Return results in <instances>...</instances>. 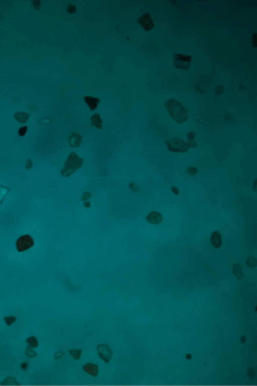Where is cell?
<instances>
[{
    "label": "cell",
    "instance_id": "1",
    "mask_svg": "<svg viewBox=\"0 0 257 386\" xmlns=\"http://www.w3.org/2000/svg\"><path fill=\"white\" fill-rule=\"evenodd\" d=\"M165 107L168 110L170 117L179 123H185L188 119L187 110L183 105L175 99H169L165 103Z\"/></svg>",
    "mask_w": 257,
    "mask_h": 386
},
{
    "label": "cell",
    "instance_id": "2",
    "mask_svg": "<svg viewBox=\"0 0 257 386\" xmlns=\"http://www.w3.org/2000/svg\"><path fill=\"white\" fill-rule=\"evenodd\" d=\"M82 164H83V160L75 152H71L67 156L65 164L62 167L61 175L65 178L71 176L77 169H79L82 166Z\"/></svg>",
    "mask_w": 257,
    "mask_h": 386
},
{
    "label": "cell",
    "instance_id": "3",
    "mask_svg": "<svg viewBox=\"0 0 257 386\" xmlns=\"http://www.w3.org/2000/svg\"><path fill=\"white\" fill-rule=\"evenodd\" d=\"M167 147L168 148L169 151H175V152H184L189 150L187 142L183 141L182 139L178 138H173L168 139L167 141Z\"/></svg>",
    "mask_w": 257,
    "mask_h": 386
},
{
    "label": "cell",
    "instance_id": "4",
    "mask_svg": "<svg viewBox=\"0 0 257 386\" xmlns=\"http://www.w3.org/2000/svg\"><path fill=\"white\" fill-rule=\"evenodd\" d=\"M96 353L98 357L105 363H108L112 359V351L106 343H100L96 346Z\"/></svg>",
    "mask_w": 257,
    "mask_h": 386
},
{
    "label": "cell",
    "instance_id": "5",
    "mask_svg": "<svg viewBox=\"0 0 257 386\" xmlns=\"http://www.w3.org/2000/svg\"><path fill=\"white\" fill-rule=\"evenodd\" d=\"M173 64L177 68L180 69H188L191 64V57L184 55V54H179L176 53L174 55V61Z\"/></svg>",
    "mask_w": 257,
    "mask_h": 386
},
{
    "label": "cell",
    "instance_id": "6",
    "mask_svg": "<svg viewBox=\"0 0 257 386\" xmlns=\"http://www.w3.org/2000/svg\"><path fill=\"white\" fill-rule=\"evenodd\" d=\"M16 245H17L16 246L17 250L19 251V252L26 251V250H28L29 248L32 247V245H33V239L29 236H24V237L20 238L19 239L17 240Z\"/></svg>",
    "mask_w": 257,
    "mask_h": 386
},
{
    "label": "cell",
    "instance_id": "7",
    "mask_svg": "<svg viewBox=\"0 0 257 386\" xmlns=\"http://www.w3.org/2000/svg\"><path fill=\"white\" fill-rule=\"evenodd\" d=\"M147 222L152 224H159L163 221V215L158 211H151L147 215Z\"/></svg>",
    "mask_w": 257,
    "mask_h": 386
},
{
    "label": "cell",
    "instance_id": "8",
    "mask_svg": "<svg viewBox=\"0 0 257 386\" xmlns=\"http://www.w3.org/2000/svg\"><path fill=\"white\" fill-rule=\"evenodd\" d=\"M67 141H68V144H69L70 147L77 148V147H79L81 144L82 138H81V136H80L79 133L73 132V133L70 134V136L68 137Z\"/></svg>",
    "mask_w": 257,
    "mask_h": 386
},
{
    "label": "cell",
    "instance_id": "9",
    "mask_svg": "<svg viewBox=\"0 0 257 386\" xmlns=\"http://www.w3.org/2000/svg\"><path fill=\"white\" fill-rule=\"evenodd\" d=\"M210 242H212V244L214 248L218 249L222 246V237L218 231H214L212 233V237H210Z\"/></svg>",
    "mask_w": 257,
    "mask_h": 386
},
{
    "label": "cell",
    "instance_id": "10",
    "mask_svg": "<svg viewBox=\"0 0 257 386\" xmlns=\"http://www.w3.org/2000/svg\"><path fill=\"white\" fill-rule=\"evenodd\" d=\"M29 117H30V115L28 113L24 112V111H17L14 114V119L17 122H19V123H25V122H27V121H28V119H29Z\"/></svg>",
    "mask_w": 257,
    "mask_h": 386
},
{
    "label": "cell",
    "instance_id": "11",
    "mask_svg": "<svg viewBox=\"0 0 257 386\" xmlns=\"http://www.w3.org/2000/svg\"><path fill=\"white\" fill-rule=\"evenodd\" d=\"M84 100H85V102L87 103V105L89 106V107H90L91 110H95L96 107L98 106L99 100L97 99V98L92 97V96H85Z\"/></svg>",
    "mask_w": 257,
    "mask_h": 386
},
{
    "label": "cell",
    "instance_id": "12",
    "mask_svg": "<svg viewBox=\"0 0 257 386\" xmlns=\"http://www.w3.org/2000/svg\"><path fill=\"white\" fill-rule=\"evenodd\" d=\"M25 342H26L27 346H28L29 348H32V349L36 348L39 346V339L36 338V337H35V336H30L28 338H26Z\"/></svg>",
    "mask_w": 257,
    "mask_h": 386
},
{
    "label": "cell",
    "instance_id": "13",
    "mask_svg": "<svg viewBox=\"0 0 257 386\" xmlns=\"http://www.w3.org/2000/svg\"><path fill=\"white\" fill-rule=\"evenodd\" d=\"M233 273L234 275L237 278V279L241 280L243 278V272H242V267L240 265L238 264H235L233 266Z\"/></svg>",
    "mask_w": 257,
    "mask_h": 386
},
{
    "label": "cell",
    "instance_id": "14",
    "mask_svg": "<svg viewBox=\"0 0 257 386\" xmlns=\"http://www.w3.org/2000/svg\"><path fill=\"white\" fill-rule=\"evenodd\" d=\"M68 353L73 359H75V360H80V357H81V354H82V350H80V349H71L68 351Z\"/></svg>",
    "mask_w": 257,
    "mask_h": 386
},
{
    "label": "cell",
    "instance_id": "15",
    "mask_svg": "<svg viewBox=\"0 0 257 386\" xmlns=\"http://www.w3.org/2000/svg\"><path fill=\"white\" fill-rule=\"evenodd\" d=\"M91 122H92V124H93L95 127H98V128L102 127V121H101L100 116L98 114H95V115L92 116Z\"/></svg>",
    "mask_w": 257,
    "mask_h": 386
},
{
    "label": "cell",
    "instance_id": "16",
    "mask_svg": "<svg viewBox=\"0 0 257 386\" xmlns=\"http://www.w3.org/2000/svg\"><path fill=\"white\" fill-rule=\"evenodd\" d=\"M195 137H196V133H194V132H190L187 135V138H188L187 144H188L189 147H192V148H196V140H195Z\"/></svg>",
    "mask_w": 257,
    "mask_h": 386
},
{
    "label": "cell",
    "instance_id": "17",
    "mask_svg": "<svg viewBox=\"0 0 257 386\" xmlns=\"http://www.w3.org/2000/svg\"><path fill=\"white\" fill-rule=\"evenodd\" d=\"M84 370H86L89 374H93L95 373V376L96 375V373H98V369L96 365H85L84 366Z\"/></svg>",
    "mask_w": 257,
    "mask_h": 386
},
{
    "label": "cell",
    "instance_id": "18",
    "mask_svg": "<svg viewBox=\"0 0 257 386\" xmlns=\"http://www.w3.org/2000/svg\"><path fill=\"white\" fill-rule=\"evenodd\" d=\"M3 321L7 325H11L17 321V318L13 315H8V316H5L3 318Z\"/></svg>",
    "mask_w": 257,
    "mask_h": 386
},
{
    "label": "cell",
    "instance_id": "19",
    "mask_svg": "<svg viewBox=\"0 0 257 386\" xmlns=\"http://www.w3.org/2000/svg\"><path fill=\"white\" fill-rule=\"evenodd\" d=\"M24 355L27 357V358H30V359H32V358H35V357H36V355H38V353H36L34 350H32V348H29V347H27V349H26V351H25V353H24Z\"/></svg>",
    "mask_w": 257,
    "mask_h": 386
},
{
    "label": "cell",
    "instance_id": "20",
    "mask_svg": "<svg viewBox=\"0 0 257 386\" xmlns=\"http://www.w3.org/2000/svg\"><path fill=\"white\" fill-rule=\"evenodd\" d=\"M17 382V379L15 378V377H12V376H8V377H5V378L3 379V383L4 384H15Z\"/></svg>",
    "mask_w": 257,
    "mask_h": 386
},
{
    "label": "cell",
    "instance_id": "21",
    "mask_svg": "<svg viewBox=\"0 0 257 386\" xmlns=\"http://www.w3.org/2000/svg\"><path fill=\"white\" fill-rule=\"evenodd\" d=\"M8 192V188L5 187L3 185H0V204L3 202L4 197H5V195H6V194Z\"/></svg>",
    "mask_w": 257,
    "mask_h": 386
},
{
    "label": "cell",
    "instance_id": "22",
    "mask_svg": "<svg viewBox=\"0 0 257 386\" xmlns=\"http://www.w3.org/2000/svg\"><path fill=\"white\" fill-rule=\"evenodd\" d=\"M246 265L250 267H254L256 266V259L254 257H250L247 259L246 261Z\"/></svg>",
    "mask_w": 257,
    "mask_h": 386
},
{
    "label": "cell",
    "instance_id": "23",
    "mask_svg": "<svg viewBox=\"0 0 257 386\" xmlns=\"http://www.w3.org/2000/svg\"><path fill=\"white\" fill-rule=\"evenodd\" d=\"M54 360L55 361H59L60 359H62L63 358V356H64V352L63 351H57V352H55L54 353Z\"/></svg>",
    "mask_w": 257,
    "mask_h": 386
},
{
    "label": "cell",
    "instance_id": "24",
    "mask_svg": "<svg viewBox=\"0 0 257 386\" xmlns=\"http://www.w3.org/2000/svg\"><path fill=\"white\" fill-rule=\"evenodd\" d=\"M91 196H92V193L91 192H85V193L82 194V196L80 197V199H81V201L85 202V201H88V199L90 198Z\"/></svg>",
    "mask_w": 257,
    "mask_h": 386
},
{
    "label": "cell",
    "instance_id": "25",
    "mask_svg": "<svg viewBox=\"0 0 257 386\" xmlns=\"http://www.w3.org/2000/svg\"><path fill=\"white\" fill-rule=\"evenodd\" d=\"M27 130H28V128H27V126H22V127H20V128H19V130H18V134H19V136H20V137H24V135L26 134Z\"/></svg>",
    "mask_w": 257,
    "mask_h": 386
},
{
    "label": "cell",
    "instance_id": "26",
    "mask_svg": "<svg viewBox=\"0 0 257 386\" xmlns=\"http://www.w3.org/2000/svg\"><path fill=\"white\" fill-rule=\"evenodd\" d=\"M33 167V161L31 159H27L26 164H25V168L26 169H31Z\"/></svg>",
    "mask_w": 257,
    "mask_h": 386
},
{
    "label": "cell",
    "instance_id": "27",
    "mask_svg": "<svg viewBox=\"0 0 257 386\" xmlns=\"http://www.w3.org/2000/svg\"><path fill=\"white\" fill-rule=\"evenodd\" d=\"M20 367H21V369H23V370H26L27 369H28V363H27V362H22L20 364Z\"/></svg>",
    "mask_w": 257,
    "mask_h": 386
},
{
    "label": "cell",
    "instance_id": "28",
    "mask_svg": "<svg viewBox=\"0 0 257 386\" xmlns=\"http://www.w3.org/2000/svg\"><path fill=\"white\" fill-rule=\"evenodd\" d=\"M187 172H188L189 174H191V175H195V174H196V173H197V169H196V168H195V167H190V168L187 170Z\"/></svg>",
    "mask_w": 257,
    "mask_h": 386
},
{
    "label": "cell",
    "instance_id": "29",
    "mask_svg": "<svg viewBox=\"0 0 257 386\" xmlns=\"http://www.w3.org/2000/svg\"><path fill=\"white\" fill-rule=\"evenodd\" d=\"M32 4L34 5V8H35V10H39L41 2L40 1H33Z\"/></svg>",
    "mask_w": 257,
    "mask_h": 386
},
{
    "label": "cell",
    "instance_id": "30",
    "mask_svg": "<svg viewBox=\"0 0 257 386\" xmlns=\"http://www.w3.org/2000/svg\"><path fill=\"white\" fill-rule=\"evenodd\" d=\"M67 11H68V12H70V13L74 12V11H76V7H75V6H73V5H70V6H68Z\"/></svg>",
    "mask_w": 257,
    "mask_h": 386
},
{
    "label": "cell",
    "instance_id": "31",
    "mask_svg": "<svg viewBox=\"0 0 257 386\" xmlns=\"http://www.w3.org/2000/svg\"><path fill=\"white\" fill-rule=\"evenodd\" d=\"M84 207H85V208H90V207H91V203H90V202H88V201H85V202H84Z\"/></svg>",
    "mask_w": 257,
    "mask_h": 386
},
{
    "label": "cell",
    "instance_id": "32",
    "mask_svg": "<svg viewBox=\"0 0 257 386\" xmlns=\"http://www.w3.org/2000/svg\"><path fill=\"white\" fill-rule=\"evenodd\" d=\"M172 190H173L174 192H175V193H176V195L178 194V190L176 189V188H174V187H173V188H172Z\"/></svg>",
    "mask_w": 257,
    "mask_h": 386
},
{
    "label": "cell",
    "instance_id": "33",
    "mask_svg": "<svg viewBox=\"0 0 257 386\" xmlns=\"http://www.w3.org/2000/svg\"><path fill=\"white\" fill-rule=\"evenodd\" d=\"M241 341H242V342H244V341H245V338H244V337L241 338Z\"/></svg>",
    "mask_w": 257,
    "mask_h": 386
}]
</instances>
